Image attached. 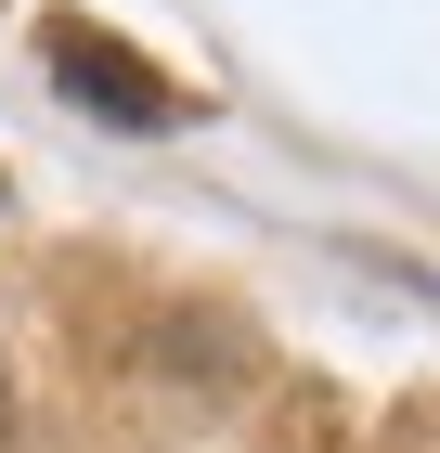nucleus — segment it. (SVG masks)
Instances as JSON below:
<instances>
[{"label":"nucleus","instance_id":"obj_1","mask_svg":"<svg viewBox=\"0 0 440 453\" xmlns=\"http://www.w3.org/2000/svg\"><path fill=\"white\" fill-rule=\"evenodd\" d=\"M52 78H66L78 104H104L117 130H181V91L156 65H130L117 39H91V27H52Z\"/></svg>","mask_w":440,"mask_h":453}]
</instances>
